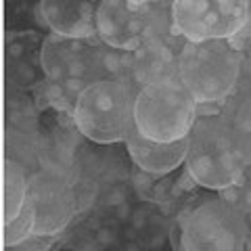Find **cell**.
Returning a JSON list of instances; mask_svg holds the SVG:
<instances>
[{"mask_svg": "<svg viewBox=\"0 0 251 251\" xmlns=\"http://www.w3.org/2000/svg\"><path fill=\"white\" fill-rule=\"evenodd\" d=\"M27 197L36 209L34 237H57L77 209L74 186L52 172H38L29 178Z\"/></svg>", "mask_w": 251, "mask_h": 251, "instance_id": "cell-8", "label": "cell"}, {"mask_svg": "<svg viewBox=\"0 0 251 251\" xmlns=\"http://www.w3.org/2000/svg\"><path fill=\"white\" fill-rule=\"evenodd\" d=\"M247 157L239 151L230 117L224 113L199 115L188 132L184 168L191 178L209 191H226L237 182Z\"/></svg>", "mask_w": 251, "mask_h": 251, "instance_id": "cell-2", "label": "cell"}, {"mask_svg": "<svg viewBox=\"0 0 251 251\" xmlns=\"http://www.w3.org/2000/svg\"><path fill=\"white\" fill-rule=\"evenodd\" d=\"M134 4H151V2H159V0H130Z\"/></svg>", "mask_w": 251, "mask_h": 251, "instance_id": "cell-17", "label": "cell"}, {"mask_svg": "<svg viewBox=\"0 0 251 251\" xmlns=\"http://www.w3.org/2000/svg\"><path fill=\"white\" fill-rule=\"evenodd\" d=\"M222 197L226 201H230L232 205H237L241 211L251 214V157H247L237 182L228 186L226 191H222Z\"/></svg>", "mask_w": 251, "mask_h": 251, "instance_id": "cell-16", "label": "cell"}, {"mask_svg": "<svg viewBox=\"0 0 251 251\" xmlns=\"http://www.w3.org/2000/svg\"><path fill=\"white\" fill-rule=\"evenodd\" d=\"M199 117V103L180 77L145 86L136 97V130L151 140L172 143L188 136Z\"/></svg>", "mask_w": 251, "mask_h": 251, "instance_id": "cell-5", "label": "cell"}, {"mask_svg": "<svg viewBox=\"0 0 251 251\" xmlns=\"http://www.w3.org/2000/svg\"><path fill=\"white\" fill-rule=\"evenodd\" d=\"M128 155L136 166L147 172V174L163 176L180 168L186 159L188 136L172 140V143H161V140H151L134 128L126 138Z\"/></svg>", "mask_w": 251, "mask_h": 251, "instance_id": "cell-11", "label": "cell"}, {"mask_svg": "<svg viewBox=\"0 0 251 251\" xmlns=\"http://www.w3.org/2000/svg\"><path fill=\"white\" fill-rule=\"evenodd\" d=\"M27 191H29V178L25 176V170L17 161L6 159L4 161V203H2L4 224L11 222L21 211L23 203L27 199Z\"/></svg>", "mask_w": 251, "mask_h": 251, "instance_id": "cell-13", "label": "cell"}, {"mask_svg": "<svg viewBox=\"0 0 251 251\" xmlns=\"http://www.w3.org/2000/svg\"><path fill=\"white\" fill-rule=\"evenodd\" d=\"M151 4H134L130 0H100L97 6V36L111 49L132 52L145 40Z\"/></svg>", "mask_w": 251, "mask_h": 251, "instance_id": "cell-9", "label": "cell"}, {"mask_svg": "<svg viewBox=\"0 0 251 251\" xmlns=\"http://www.w3.org/2000/svg\"><path fill=\"white\" fill-rule=\"evenodd\" d=\"M34 226H36V209H34L31 199L27 197L19 214L15 216L11 222L4 224V232H2L4 247H19L23 241L34 237Z\"/></svg>", "mask_w": 251, "mask_h": 251, "instance_id": "cell-14", "label": "cell"}, {"mask_svg": "<svg viewBox=\"0 0 251 251\" xmlns=\"http://www.w3.org/2000/svg\"><path fill=\"white\" fill-rule=\"evenodd\" d=\"M178 247L184 251H239L247 245V214L224 197L203 199L178 218Z\"/></svg>", "mask_w": 251, "mask_h": 251, "instance_id": "cell-6", "label": "cell"}, {"mask_svg": "<svg viewBox=\"0 0 251 251\" xmlns=\"http://www.w3.org/2000/svg\"><path fill=\"white\" fill-rule=\"evenodd\" d=\"M172 17L188 42L234 38L249 21V0H172Z\"/></svg>", "mask_w": 251, "mask_h": 251, "instance_id": "cell-7", "label": "cell"}, {"mask_svg": "<svg viewBox=\"0 0 251 251\" xmlns=\"http://www.w3.org/2000/svg\"><path fill=\"white\" fill-rule=\"evenodd\" d=\"M243 69V52L234 38L186 42L180 50L178 77L199 105H220L234 92Z\"/></svg>", "mask_w": 251, "mask_h": 251, "instance_id": "cell-4", "label": "cell"}, {"mask_svg": "<svg viewBox=\"0 0 251 251\" xmlns=\"http://www.w3.org/2000/svg\"><path fill=\"white\" fill-rule=\"evenodd\" d=\"M178 49L153 38H145L138 49L128 52V82L136 90H143L149 84L174 80L178 77Z\"/></svg>", "mask_w": 251, "mask_h": 251, "instance_id": "cell-10", "label": "cell"}, {"mask_svg": "<svg viewBox=\"0 0 251 251\" xmlns=\"http://www.w3.org/2000/svg\"><path fill=\"white\" fill-rule=\"evenodd\" d=\"M100 0H40L50 31L69 38L97 36V6Z\"/></svg>", "mask_w": 251, "mask_h": 251, "instance_id": "cell-12", "label": "cell"}, {"mask_svg": "<svg viewBox=\"0 0 251 251\" xmlns=\"http://www.w3.org/2000/svg\"><path fill=\"white\" fill-rule=\"evenodd\" d=\"M138 90L124 77H105L77 92L74 105V124L92 143H126L136 128Z\"/></svg>", "mask_w": 251, "mask_h": 251, "instance_id": "cell-3", "label": "cell"}, {"mask_svg": "<svg viewBox=\"0 0 251 251\" xmlns=\"http://www.w3.org/2000/svg\"><path fill=\"white\" fill-rule=\"evenodd\" d=\"M228 117L239 151L245 157H251V94L243 97V100Z\"/></svg>", "mask_w": 251, "mask_h": 251, "instance_id": "cell-15", "label": "cell"}, {"mask_svg": "<svg viewBox=\"0 0 251 251\" xmlns=\"http://www.w3.org/2000/svg\"><path fill=\"white\" fill-rule=\"evenodd\" d=\"M40 63L49 80L77 92L105 77L128 80V52L107 46L99 36L69 38L52 31L42 42Z\"/></svg>", "mask_w": 251, "mask_h": 251, "instance_id": "cell-1", "label": "cell"}]
</instances>
